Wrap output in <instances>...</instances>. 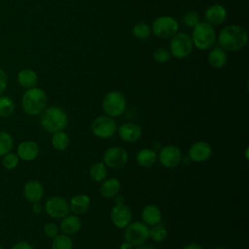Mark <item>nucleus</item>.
I'll return each mask as SVG.
<instances>
[{"label": "nucleus", "mask_w": 249, "mask_h": 249, "mask_svg": "<svg viewBox=\"0 0 249 249\" xmlns=\"http://www.w3.org/2000/svg\"><path fill=\"white\" fill-rule=\"evenodd\" d=\"M168 234L167 229L165 226L160 224L152 226L151 229H149V238H151L155 242H162L166 239Z\"/></svg>", "instance_id": "obj_28"}, {"label": "nucleus", "mask_w": 249, "mask_h": 249, "mask_svg": "<svg viewBox=\"0 0 249 249\" xmlns=\"http://www.w3.org/2000/svg\"><path fill=\"white\" fill-rule=\"evenodd\" d=\"M44 209L48 216L53 219H62L70 213L69 202L60 196H53L47 199Z\"/></svg>", "instance_id": "obj_11"}, {"label": "nucleus", "mask_w": 249, "mask_h": 249, "mask_svg": "<svg viewBox=\"0 0 249 249\" xmlns=\"http://www.w3.org/2000/svg\"><path fill=\"white\" fill-rule=\"evenodd\" d=\"M193 45L199 50L210 49L216 41V32L212 25L205 22H199L193 28L191 36Z\"/></svg>", "instance_id": "obj_4"}, {"label": "nucleus", "mask_w": 249, "mask_h": 249, "mask_svg": "<svg viewBox=\"0 0 249 249\" xmlns=\"http://www.w3.org/2000/svg\"><path fill=\"white\" fill-rule=\"evenodd\" d=\"M133 249H156V248L153 245H150V244H147V243H143L141 245L135 246Z\"/></svg>", "instance_id": "obj_42"}, {"label": "nucleus", "mask_w": 249, "mask_h": 249, "mask_svg": "<svg viewBox=\"0 0 249 249\" xmlns=\"http://www.w3.org/2000/svg\"><path fill=\"white\" fill-rule=\"evenodd\" d=\"M107 174H108L107 166L101 161H97V162L93 163L89 169L90 179L97 183H100L103 180H105Z\"/></svg>", "instance_id": "obj_27"}, {"label": "nucleus", "mask_w": 249, "mask_h": 249, "mask_svg": "<svg viewBox=\"0 0 249 249\" xmlns=\"http://www.w3.org/2000/svg\"><path fill=\"white\" fill-rule=\"evenodd\" d=\"M103 163L112 169L124 168L129 160L128 153L125 149L118 146L109 147L106 149L102 156Z\"/></svg>", "instance_id": "obj_10"}, {"label": "nucleus", "mask_w": 249, "mask_h": 249, "mask_svg": "<svg viewBox=\"0 0 249 249\" xmlns=\"http://www.w3.org/2000/svg\"><path fill=\"white\" fill-rule=\"evenodd\" d=\"M132 34L137 39L145 40L151 34V27L147 23H145V22H137L132 27Z\"/></svg>", "instance_id": "obj_32"}, {"label": "nucleus", "mask_w": 249, "mask_h": 249, "mask_svg": "<svg viewBox=\"0 0 249 249\" xmlns=\"http://www.w3.org/2000/svg\"><path fill=\"white\" fill-rule=\"evenodd\" d=\"M212 155V148L205 141H197L192 144L188 150V159L193 162H203L209 160Z\"/></svg>", "instance_id": "obj_14"}, {"label": "nucleus", "mask_w": 249, "mask_h": 249, "mask_svg": "<svg viewBox=\"0 0 249 249\" xmlns=\"http://www.w3.org/2000/svg\"><path fill=\"white\" fill-rule=\"evenodd\" d=\"M23 196L30 202H39L44 196V187L38 180H29L23 186Z\"/></svg>", "instance_id": "obj_17"}, {"label": "nucleus", "mask_w": 249, "mask_h": 249, "mask_svg": "<svg viewBox=\"0 0 249 249\" xmlns=\"http://www.w3.org/2000/svg\"><path fill=\"white\" fill-rule=\"evenodd\" d=\"M248 151H249V148L247 147V148L245 149V151H244V152H245V159H246V160H248Z\"/></svg>", "instance_id": "obj_43"}, {"label": "nucleus", "mask_w": 249, "mask_h": 249, "mask_svg": "<svg viewBox=\"0 0 249 249\" xmlns=\"http://www.w3.org/2000/svg\"><path fill=\"white\" fill-rule=\"evenodd\" d=\"M43 231L44 234L48 237V238H54L58 232H59V227L57 224L53 223V222H49L47 224H45L44 228H43Z\"/></svg>", "instance_id": "obj_35"}, {"label": "nucleus", "mask_w": 249, "mask_h": 249, "mask_svg": "<svg viewBox=\"0 0 249 249\" xmlns=\"http://www.w3.org/2000/svg\"><path fill=\"white\" fill-rule=\"evenodd\" d=\"M183 22L185 23L186 26L194 28L196 24L200 22L199 16L195 12H189L183 17Z\"/></svg>", "instance_id": "obj_36"}, {"label": "nucleus", "mask_w": 249, "mask_h": 249, "mask_svg": "<svg viewBox=\"0 0 249 249\" xmlns=\"http://www.w3.org/2000/svg\"><path fill=\"white\" fill-rule=\"evenodd\" d=\"M11 249H34V248L31 245V243H29L28 241L21 240V241L15 243Z\"/></svg>", "instance_id": "obj_38"}, {"label": "nucleus", "mask_w": 249, "mask_h": 249, "mask_svg": "<svg viewBox=\"0 0 249 249\" xmlns=\"http://www.w3.org/2000/svg\"><path fill=\"white\" fill-rule=\"evenodd\" d=\"M120 189V181L117 178L111 177L101 182V185L99 187V193L105 198H113L119 194Z\"/></svg>", "instance_id": "obj_22"}, {"label": "nucleus", "mask_w": 249, "mask_h": 249, "mask_svg": "<svg viewBox=\"0 0 249 249\" xmlns=\"http://www.w3.org/2000/svg\"><path fill=\"white\" fill-rule=\"evenodd\" d=\"M31 210H32V212H33L34 214H40V213L42 212V210H43V206H42V204L40 203V201H39V202H34V203H32Z\"/></svg>", "instance_id": "obj_39"}, {"label": "nucleus", "mask_w": 249, "mask_h": 249, "mask_svg": "<svg viewBox=\"0 0 249 249\" xmlns=\"http://www.w3.org/2000/svg\"><path fill=\"white\" fill-rule=\"evenodd\" d=\"M1 162H2V165H3L6 169H8V170H13V169H15V168L18 166V162H19V158H18V156L17 155V153H13V152L11 151V152L7 153L6 155H4V156L2 157Z\"/></svg>", "instance_id": "obj_33"}, {"label": "nucleus", "mask_w": 249, "mask_h": 249, "mask_svg": "<svg viewBox=\"0 0 249 249\" xmlns=\"http://www.w3.org/2000/svg\"><path fill=\"white\" fill-rule=\"evenodd\" d=\"M134 247L129 243V242H127V241H124V242H122L121 244H120V247H119V249H133Z\"/></svg>", "instance_id": "obj_41"}, {"label": "nucleus", "mask_w": 249, "mask_h": 249, "mask_svg": "<svg viewBox=\"0 0 249 249\" xmlns=\"http://www.w3.org/2000/svg\"><path fill=\"white\" fill-rule=\"evenodd\" d=\"M170 54L178 59L188 57L193 51L191 36L185 32H177L170 40Z\"/></svg>", "instance_id": "obj_6"}, {"label": "nucleus", "mask_w": 249, "mask_h": 249, "mask_svg": "<svg viewBox=\"0 0 249 249\" xmlns=\"http://www.w3.org/2000/svg\"><path fill=\"white\" fill-rule=\"evenodd\" d=\"M52 249H73L74 243L70 235L67 234H57L54 238H53Z\"/></svg>", "instance_id": "obj_29"}, {"label": "nucleus", "mask_w": 249, "mask_h": 249, "mask_svg": "<svg viewBox=\"0 0 249 249\" xmlns=\"http://www.w3.org/2000/svg\"><path fill=\"white\" fill-rule=\"evenodd\" d=\"M117 132L119 137L124 142H136L142 136L141 126L131 122H126L122 124L117 128Z\"/></svg>", "instance_id": "obj_15"}, {"label": "nucleus", "mask_w": 249, "mask_h": 249, "mask_svg": "<svg viewBox=\"0 0 249 249\" xmlns=\"http://www.w3.org/2000/svg\"><path fill=\"white\" fill-rule=\"evenodd\" d=\"M101 107L105 115L112 118L120 117L126 110V99L123 93L113 90L103 97Z\"/></svg>", "instance_id": "obj_5"}, {"label": "nucleus", "mask_w": 249, "mask_h": 249, "mask_svg": "<svg viewBox=\"0 0 249 249\" xmlns=\"http://www.w3.org/2000/svg\"><path fill=\"white\" fill-rule=\"evenodd\" d=\"M182 249H203L201 245H199L198 243H196V242H191V243H188L186 245H184L182 247Z\"/></svg>", "instance_id": "obj_40"}, {"label": "nucleus", "mask_w": 249, "mask_h": 249, "mask_svg": "<svg viewBox=\"0 0 249 249\" xmlns=\"http://www.w3.org/2000/svg\"><path fill=\"white\" fill-rule=\"evenodd\" d=\"M46 92L37 87L27 89L21 98V107L29 116H38L47 107Z\"/></svg>", "instance_id": "obj_3"}, {"label": "nucleus", "mask_w": 249, "mask_h": 249, "mask_svg": "<svg viewBox=\"0 0 249 249\" xmlns=\"http://www.w3.org/2000/svg\"><path fill=\"white\" fill-rule=\"evenodd\" d=\"M110 218L116 228L124 229L132 222V211L124 202L116 203L111 210Z\"/></svg>", "instance_id": "obj_13"}, {"label": "nucleus", "mask_w": 249, "mask_h": 249, "mask_svg": "<svg viewBox=\"0 0 249 249\" xmlns=\"http://www.w3.org/2000/svg\"><path fill=\"white\" fill-rule=\"evenodd\" d=\"M14 147L13 136L4 130H0V158L11 152Z\"/></svg>", "instance_id": "obj_31"}, {"label": "nucleus", "mask_w": 249, "mask_h": 249, "mask_svg": "<svg viewBox=\"0 0 249 249\" xmlns=\"http://www.w3.org/2000/svg\"><path fill=\"white\" fill-rule=\"evenodd\" d=\"M51 144L53 149L56 151H64L68 148L70 144V138L64 130H60L57 132L53 133L51 138Z\"/></svg>", "instance_id": "obj_26"}, {"label": "nucleus", "mask_w": 249, "mask_h": 249, "mask_svg": "<svg viewBox=\"0 0 249 249\" xmlns=\"http://www.w3.org/2000/svg\"><path fill=\"white\" fill-rule=\"evenodd\" d=\"M0 249H3V247H2V246H1V245H0Z\"/></svg>", "instance_id": "obj_45"}, {"label": "nucleus", "mask_w": 249, "mask_h": 249, "mask_svg": "<svg viewBox=\"0 0 249 249\" xmlns=\"http://www.w3.org/2000/svg\"><path fill=\"white\" fill-rule=\"evenodd\" d=\"M142 220L147 226L160 224L162 219L160 209L155 204H148L142 210Z\"/></svg>", "instance_id": "obj_21"}, {"label": "nucleus", "mask_w": 249, "mask_h": 249, "mask_svg": "<svg viewBox=\"0 0 249 249\" xmlns=\"http://www.w3.org/2000/svg\"><path fill=\"white\" fill-rule=\"evenodd\" d=\"M18 83L24 89H31L36 87L38 82L37 74L31 69H22L18 73Z\"/></svg>", "instance_id": "obj_25"}, {"label": "nucleus", "mask_w": 249, "mask_h": 249, "mask_svg": "<svg viewBox=\"0 0 249 249\" xmlns=\"http://www.w3.org/2000/svg\"><path fill=\"white\" fill-rule=\"evenodd\" d=\"M227 59L226 51L219 46L211 49L208 53V62L213 68H222L227 63Z\"/></svg>", "instance_id": "obj_24"}, {"label": "nucleus", "mask_w": 249, "mask_h": 249, "mask_svg": "<svg viewBox=\"0 0 249 249\" xmlns=\"http://www.w3.org/2000/svg\"><path fill=\"white\" fill-rule=\"evenodd\" d=\"M171 57L170 52L164 48H158L153 53V58L159 63H166Z\"/></svg>", "instance_id": "obj_34"}, {"label": "nucleus", "mask_w": 249, "mask_h": 249, "mask_svg": "<svg viewBox=\"0 0 249 249\" xmlns=\"http://www.w3.org/2000/svg\"><path fill=\"white\" fill-rule=\"evenodd\" d=\"M227 11L226 9L219 4L212 5L208 7L205 11V19L206 22L210 25H219L226 20Z\"/></svg>", "instance_id": "obj_18"}, {"label": "nucleus", "mask_w": 249, "mask_h": 249, "mask_svg": "<svg viewBox=\"0 0 249 249\" xmlns=\"http://www.w3.org/2000/svg\"><path fill=\"white\" fill-rule=\"evenodd\" d=\"M248 42V35L246 30L235 24L224 27L218 35L219 47L225 51L235 52L243 49Z\"/></svg>", "instance_id": "obj_1"}, {"label": "nucleus", "mask_w": 249, "mask_h": 249, "mask_svg": "<svg viewBox=\"0 0 249 249\" xmlns=\"http://www.w3.org/2000/svg\"><path fill=\"white\" fill-rule=\"evenodd\" d=\"M117 123L114 118L107 115H100L96 117L90 124L92 134L102 139H107L114 136L117 132Z\"/></svg>", "instance_id": "obj_7"}, {"label": "nucleus", "mask_w": 249, "mask_h": 249, "mask_svg": "<svg viewBox=\"0 0 249 249\" xmlns=\"http://www.w3.org/2000/svg\"><path fill=\"white\" fill-rule=\"evenodd\" d=\"M179 23L170 16H160L157 18L152 24L151 31L159 38H171L178 32Z\"/></svg>", "instance_id": "obj_9"}, {"label": "nucleus", "mask_w": 249, "mask_h": 249, "mask_svg": "<svg viewBox=\"0 0 249 249\" xmlns=\"http://www.w3.org/2000/svg\"><path fill=\"white\" fill-rule=\"evenodd\" d=\"M213 249H227V248H225V247H215Z\"/></svg>", "instance_id": "obj_44"}, {"label": "nucleus", "mask_w": 249, "mask_h": 249, "mask_svg": "<svg viewBox=\"0 0 249 249\" xmlns=\"http://www.w3.org/2000/svg\"><path fill=\"white\" fill-rule=\"evenodd\" d=\"M90 206V198L86 194H77L72 196L69 202L70 211L75 215L86 213Z\"/></svg>", "instance_id": "obj_20"}, {"label": "nucleus", "mask_w": 249, "mask_h": 249, "mask_svg": "<svg viewBox=\"0 0 249 249\" xmlns=\"http://www.w3.org/2000/svg\"><path fill=\"white\" fill-rule=\"evenodd\" d=\"M157 160L165 168H175L182 161V152L175 145L164 146L159 151Z\"/></svg>", "instance_id": "obj_12"}, {"label": "nucleus", "mask_w": 249, "mask_h": 249, "mask_svg": "<svg viewBox=\"0 0 249 249\" xmlns=\"http://www.w3.org/2000/svg\"><path fill=\"white\" fill-rule=\"evenodd\" d=\"M40 153L39 145L33 140H24L20 142L17 149V155L23 161L34 160Z\"/></svg>", "instance_id": "obj_16"}, {"label": "nucleus", "mask_w": 249, "mask_h": 249, "mask_svg": "<svg viewBox=\"0 0 249 249\" xmlns=\"http://www.w3.org/2000/svg\"><path fill=\"white\" fill-rule=\"evenodd\" d=\"M68 124L66 112L59 106L46 107L40 114V125L48 133L64 130Z\"/></svg>", "instance_id": "obj_2"}, {"label": "nucleus", "mask_w": 249, "mask_h": 249, "mask_svg": "<svg viewBox=\"0 0 249 249\" xmlns=\"http://www.w3.org/2000/svg\"><path fill=\"white\" fill-rule=\"evenodd\" d=\"M135 161L141 167H152L157 161V153L151 148L140 149L135 156Z\"/></svg>", "instance_id": "obj_23"}, {"label": "nucleus", "mask_w": 249, "mask_h": 249, "mask_svg": "<svg viewBox=\"0 0 249 249\" xmlns=\"http://www.w3.org/2000/svg\"><path fill=\"white\" fill-rule=\"evenodd\" d=\"M15 111L14 100L7 95H0V117L9 118Z\"/></svg>", "instance_id": "obj_30"}, {"label": "nucleus", "mask_w": 249, "mask_h": 249, "mask_svg": "<svg viewBox=\"0 0 249 249\" xmlns=\"http://www.w3.org/2000/svg\"><path fill=\"white\" fill-rule=\"evenodd\" d=\"M124 238L133 247L146 243L149 239V226L140 221L131 222L124 228Z\"/></svg>", "instance_id": "obj_8"}, {"label": "nucleus", "mask_w": 249, "mask_h": 249, "mask_svg": "<svg viewBox=\"0 0 249 249\" xmlns=\"http://www.w3.org/2000/svg\"><path fill=\"white\" fill-rule=\"evenodd\" d=\"M58 227L59 231H61L62 233L67 235H73L81 230L82 223L78 215L68 214L61 219Z\"/></svg>", "instance_id": "obj_19"}, {"label": "nucleus", "mask_w": 249, "mask_h": 249, "mask_svg": "<svg viewBox=\"0 0 249 249\" xmlns=\"http://www.w3.org/2000/svg\"><path fill=\"white\" fill-rule=\"evenodd\" d=\"M7 85H8V76L6 72L2 68H0V95H2L6 90Z\"/></svg>", "instance_id": "obj_37"}]
</instances>
